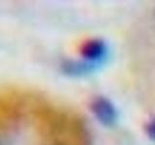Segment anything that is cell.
Masks as SVG:
<instances>
[{
  "label": "cell",
  "instance_id": "1",
  "mask_svg": "<svg viewBox=\"0 0 155 145\" xmlns=\"http://www.w3.org/2000/svg\"><path fill=\"white\" fill-rule=\"evenodd\" d=\"M90 110L97 121L106 127H113L117 122L118 111L113 102L107 97H94L90 102Z\"/></svg>",
  "mask_w": 155,
  "mask_h": 145
},
{
  "label": "cell",
  "instance_id": "2",
  "mask_svg": "<svg viewBox=\"0 0 155 145\" xmlns=\"http://www.w3.org/2000/svg\"><path fill=\"white\" fill-rule=\"evenodd\" d=\"M80 52L82 60L100 67L109 55V46L103 39H89L81 45Z\"/></svg>",
  "mask_w": 155,
  "mask_h": 145
},
{
  "label": "cell",
  "instance_id": "3",
  "mask_svg": "<svg viewBox=\"0 0 155 145\" xmlns=\"http://www.w3.org/2000/svg\"><path fill=\"white\" fill-rule=\"evenodd\" d=\"M97 68L84 60H67L63 63L62 70L65 74L72 76H84L94 72Z\"/></svg>",
  "mask_w": 155,
  "mask_h": 145
},
{
  "label": "cell",
  "instance_id": "4",
  "mask_svg": "<svg viewBox=\"0 0 155 145\" xmlns=\"http://www.w3.org/2000/svg\"><path fill=\"white\" fill-rule=\"evenodd\" d=\"M145 134L147 137L155 142V117H152L147 121V123L144 126Z\"/></svg>",
  "mask_w": 155,
  "mask_h": 145
}]
</instances>
